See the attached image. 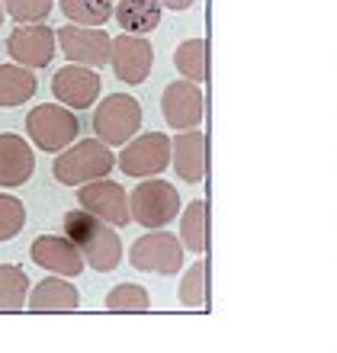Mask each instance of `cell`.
Wrapping results in <instances>:
<instances>
[{"label":"cell","instance_id":"obj_1","mask_svg":"<svg viewBox=\"0 0 337 353\" xmlns=\"http://www.w3.org/2000/svg\"><path fill=\"white\" fill-rule=\"evenodd\" d=\"M65 234L81 248L87 267H94L96 273H110L122 263L119 232L100 215L87 212V209H71L65 215Z\"/></svg>","mask_w":337,"mask_h":353},{"label":"cell","instance_id":"obj_2","mask_svg":"<svg viewBox=\"0 0 337 353\" xmlns=\"http://www.w3.org/2000/svg\"><path fill=\"white\" fill-rule=\"evenodd\" d=\"M112 168H119V158L112 154V145H106L94 135V139H77L71 148L58 151L52 174L65 186H84L90 180L110 176Z\"/></svg>","mask_w":337,"mask_h":353},{"label":"cell","instance_id":"obj_3","mask_svg":"<svg viewBox=\"0 0 337 353\" xmlns=\"http://www.w3.org/2000/svg\"><path fill=\"white\" fill-rule=\"evenodd\" d=\"M77 135H81L77 110H71L65 103H42V106H32L26 112V139L39 151L58 154V151L71 148Z\"/></svg>","mask_w":337,"mask_h":353},{"label":"cell","instance_id":"obj_4","mask_svg":"<svg viewBox=\"0 0 337 353\" xmlns=\"http://www.w3.org/2000/svg\"><path fill=\"white\" fill-rule=\"evenodd\" d=\"M129 205H132V222H139L141 228H167L183 212L180 193L164 176H145L129 193Z\"/></svg>","mask_w":337,"mask_h":353},{"label":"cell","instance_id":"obj_5","mask_svg":"<svg viewBox=\"0 0 337 353\" xmlns=\"http://www.w3.org/2000/svg\"><path fill=\"white\" fill-rule=\"evenodd\" d=\"M183 254L187 244L180 241L167 228H145L141 238L129 248V263L141 273H161V276H174L183 267Z\"/></svg>","mask_w":337,"mask_h":353},{"label":"cell","instance_id":"obj_6","mask_svg":"<svg viewBox=\"0 0 337 353\" xmlns=\"http://www.w3.org/2000/svg\"><path fill=\"white\" fill-rule=\"evenodd\" d=\"M94 132L96 139L122 148L125 141H132L141 132V106L129 93H110L96 103L94 110Z\"/></svg>","mask_w":337,"mask_h":353},{"label":"cell","instance_id":"obj_7","mask_svg":"<svg viewBox=\"0 0 337 353\" xmlns=\"http://www.w3.org/2000/svg\"><path fill=\"white\" fill-rule=\"evenodd\" d=\"M174 161V141L164 132H139L132 141L122 145L119 170L125 176L145 180V176H161Z\"/></svg>","mask_w":337,"mask_h":353},{"label":"cell","instance_id":"obj_8","mask_svg":"<svg viewBox=\"0 0 337 353\" xmlns=\"http://www.w3.org/2000/svg\"><path fill=\"white\" fill-rule=\"evenodd\" d=\"M58 48H61V55L68 61L100 71L103 65H110L112 39L106 36L103 26H77V23H68V26L58 29Z\"/></svg>","mask_w":337,"mask_h":353},{"label":"cell","instance_id":"obj_9","mask_svg":"<svg viewBox=\"0 0 337 353\" xmlns=\"http://www.w3.org/2000/svg\"><path fill=\"white\" fill-rule=\"evenodd\" d=\"M7 55L10 61L26 68H45L58 55V32L45 23H17V29L7 36Z\"/></svg>","mask_w":337,"mask_h":353},{"label":"cell","instance_id":"obj_10","mask_svg":"<svg viewBox=\"0 0 337 353\" xmlns=\"http://www.w3.org/2000/svg\"><path fill=\"white\" fill-rule=\"evenodd\" d=\"M77 203H81V209L100 215V219H106L116 228H125L132 222L129 193L122 190V183L110 180V176H100V180L77 186Z\"/></svg>","mask_w":337,"mask_h":353},{"label":"cell","instance_id":"obj_11","mask_svg":"<svg viewBox=\"0 0 337 353\" xmlns=\"http://www.w3.org/2000/svg\"><path fill=\"white\" fill-rule=\"evenodd\" d=\"M112 74L119 77L122 84H145L154 68V48L145 36L135 32H119L112 39V55H110Z\"/></svg>","mask_w":337,"mask_h":353},{"label":"cell","instance_id":"obj_12","mask_svg":"<svg viewBox=\"0 0 337 353\" xmlns=\"http://www.w3.org/2000/svg\"><path fill=\"white\" fill-rule=\"evenodd\" d=\"M203 112H206V103H203V90L193 81H170L164 87V97H161V116L174 132H187V129H199L203 122Z\"/></svg>","mask_w":337,"mask_h":353},{"label":"cell","instance_id":"obj_13","mask_svg":"<svg viewBox=\"0 0 337 353\" xmlns=\"http://www.w3.org/2000/svg\"><path fill=\"white\" fill-rule=\"evenodd\" d=\"M100 71L87 65H74L68 61L61 71H55L52 77V93H55L58 103H65L71 110H90L96 106V97H100Z\"/></svg>","mask_w":337,"mask_h":353},{"label":"cell","instance_id":"obj_14","mask_svg":"<svg viewBox=\"0 0 337 353\" xmlns=\"http://www.w3.org/2000/svg\"><path fill=\"white\" fill-rule=\"evenodd\" d=\"M29 257H32L36 267L58 273V276H77L87 267L81 248L68 234H39L32 248H29Z\"/></svg>","mask_w":337,"mask_h":353},{"label":"cell","instance_id":"obj_15","mask_svg":"<svg viewBox=\"0 0 337 353\" xmlns=\"http://www.w3.org/2000/svg\"><path fill=\"white\" fill-rule=\"evenodd\" d=\"M32 170H36L32 141L17 132H0V186L17 190V186L29 183Z\"/></svg>","mask_w":337,"mask_h":353},{"label":"cell","instance_id":"obj_16","mask_svg":"<svg viewBox=\"0 0 337 353\" xmlns=\"http://www.w3.org/2000/svg\"><path fill=\"white\" fill-rule=\"evenodd\" d=\"M81 305V292L77 286H71V276H45L42 283L29 289V312H74Z\"/></svg>","mask_w":337,"mask_h":353},{"label":"cell","instance_id":"obj_17","mask_svg":"<svg viewBox=\"0 0 337 353\" xmlns=\"http://www.w3.org/2000/svg\"><path fill=\"white\" fill-rule=\"evenodd\" d=\"M174 170L183 183H199L206 176V135L187 129L174 135Z\"/></svg>","mask_w":337,"mask_h":353},{"label":"cell","instance_id":"obj_18","mask_svg":"<svg viewBox=\"0 0 337 353\" xmlns=\"http://www.w3.org/2000/svg\"><path fill=\"white\" fill-rule=\"evenodd\" d=\"M161 13L164 3L161 0H116V23L122 32H135V36H148L161 26Z\"/></svg>","mask_w":337,"mask_h":353},{"label":"cell","instance_id":"obj_19","mask_svg":"<svg viewBox=\"0 0 337 353\" xmlns=\"http://www.w3.org/2000/svg\"><path fill=\"white\" fill-rule=\"evenodd\" d=\"M39 81L32 74V68L17 65V61H7L0 65V110H13V106H23L36 97Z\"/></svg>","mask_w":337,"mask_h":353},{"label":"cell","instance_id":"obj_20","mask_svg":"<svg viewBox=\"0 0 337 353\" xmlns=\"http://www.w3.org/2000/svg\"><path fill=\"white\" fill-rule=\"evenodd\" d=\"M29 283L26 270L17 263H0V312H23L29 302Z\"/></svg>","mask_w":337,"mask_h":353},{"label":"cell","instance_id":"obj_21","mask_svg":"<svg viewBox=\"0 0 337 353\" xmlns=\"http://www.w3.org/2000/svg\"><path fill=\"white\" fill-rule=\"evenodd\" d=\"M58 10L65 13L68 23L77 26H103L116 13L112 0H58Z\"/></svg>","mask_w":337,"mask_h":353},{"label":"cell","instance_id":"obj_22","mask_svg":"<svg viewBox=\"0 0 337 353\" xmlns=\"http://www.w3.org/2000/svg\"><path fill=\"white\" fill-rule=\"evenodd\" d=\"M180 241L187 244V251L193 254L206 251V203L203 199H193L180 212Z\"/></svg>","mask_w":337,"mask_h":353},{"label":"cell","instance_id":"obj_23","mask_svg":"<svg viewBox=\"0 0 337 353\" xmlns=\"http://www.w3.org/2000/svg\"><path fill=\"white\" fill-rule=\"evenodd\" d=\"M174 65H177V71L187 77V81L203 87V81H206V42H203V39L180 42L177 52H174Z\"/></svg>","mask_w":337,"mask_h":353},{"label":"cell","instance_id":"obj_24","mask_svg":"<svg viewBox=\"0 0 337 353\" xmlns=\"http://www.w3.org/2000/svg\"><path fill=\"white\" fill-rule=\"evenodd\" d=\"M148 305H151L148 289L139 286V283H116L106 292V308L110 312H129V315H135V312H148Z\"/></svg>","mask_w":337,"mask_h":353},{"label":"cell","instance_id":"obj_25","mask_svg":"<svg viewBox=\"0 0 337 353\" xmlns=\"http://www.w3.org/2000/svg\"><path fill=\"white\" fill-rule=\"evenodd\" d=\"M26 225V205L10 193H0V244L13 241Z\"/></svg>","mask_w":337,"mask_h":353},{"label":"cell","instance_id":"obj_26","mask_svg":"<svg viewBox=\"0 0 337 353\" xmlns=\"http://www.w3.org/2000/svg\"><path fill=\"white\" fill-rule=\"evenodd\" d=\"M180 302L187 308L206 305V261H196L180 279Z\"/></svg>","mask_w":337,"mask_h":353},{"label":"cell","instance_id":"obj_27","mask_svg":"<svg viewBox=\"0 0 337 353\" xmlns=\"http://www.w3.org/2000/svg\"><path fill=\"white\" fill-rule=\"evenodd\" d=\"M7 17L17 23H45L48 13L55 10V0H3Z\"/></svg>","mask_w":337,"mask_h":353},{"label":"cell","instance_id":"obj_28","mask_svg":"<svg viewBox=\"0 0 337 353\" xmlns=\"http://www.w3.org/2000/svg\"><path fill=\"white\" fill-rule=\"evenodd\" d=\"M161 3H164L167 10H177V13H180V10H190L196 0H161Z\"/></svg>","mask_w":337,"mask_h":353},{"label":"cell","instance_id":"obj_29","mask_svg":"<svg viewBox=\"0 0 337 353\" xmlns=\"http://www.w3.org/2000/svg\"><path fill=\"white\" fill-rule=\"evenodd\" d=\"M3 19H7V3L0 0V26H3Z\"/></svg>","mask_w":337,"mask_h":353}]
</instances>
